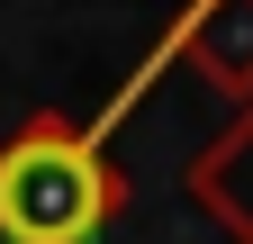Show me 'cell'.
Masks as SVG:
<instances>
[{
	"mask_svg": "<svg viewBox=\"0 0 253 244\" xmlns=\"http://www.w3.org/2000/svg\"><path fill=\"white\" fill-rule=\"evenodd\" d=\"M126 217V172L82 118L37 109L0 136V244H100Z\"/></svg>",
	"mask_w": 253,
	"mask_h": 244,
	"instance_id": "1",
	"label": "cell"
},
{
	"mask_svg": "<svg viewBox=\"0 0 253 244\" xmlns=\"http://www.w3.org/2000/svg\"><path fill=\"white\" fill-rule=\"evenodd\" d=\"M172 64H190V73H199L226 109H244V100H253V0H181V9L163 18V37H154L136 64H126V81H118L109 100L82 118L90 145H109L126 118H136L154 90H163V73H172Z\"/></svg>",
	"mask_w": 253,
	"mask_h": 244,
	"instance_id": "2",
	"label": "cell"
},
{
	"mask_svg": "<svg viewBox=\"0 0 253 244\" xmlns=\"http://www.w3.org/2000/svg\"><path fill=\"white\" fill-rule=\"evenodd\" d=\"M190 199H199V217L226 235V244H253V100L217 127L199 154H190Z\"/></svg>",
	"mask_w": 253,
	"mask_h": 244,
	"instance_id": "3",
	"label": "cell"
}]
</instances>
